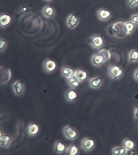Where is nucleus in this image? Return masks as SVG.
<instances>
[{"label": "nucleus", "instance_id": "obj_29", "mask_svg": "<svg viewBox=\"0 0 138 155\" xmlns=\"http://www.w3.org/2000/svg\"><path fill=\"white\" fill-rule=\"evenodd\" d=\"M130 20L138 26V13L132 15L130 16Z\"/></svg>", "mask_w": 138, "mask_h": 155}, {"label": "nucleus", "instance_id": "obj_21", "mask_svg": "<svg viewBox=\"0 0 138 155\" xmlns=\"http://www.w3.org/2000/svg\"><path fill=\"white\" fill-rule=\"evenodd\" d=\"M103 83V80L100 77H94L89 81L90 86L92 88L98 89L100 87Z\"/></svg>", "mask_w": 138, "mask_h": 155}, {"label": "nucleus", "instance_id": "obj_31", "mask_svg": "<svg viewBox=\"0 0 138 155\" xmlns=\"http://www.w3.org/2000/svg\"><path fill=\"white\" fill-rule=\"evenodd\" d=\"M136 154V151L134 148L131 150H127L126 155H133Z\"/></svg>", "mask_w": 138, "mask_h": 155}, {"label": "nucleus", "instance_id": "obj_15", "mask_svg": "<svg viewBox=\"0 0 138 155\" xmlns=\"http://www.w3.org/2000/svg\"><path fill=\"white\" fill-rule=\"evenodd\" d=\"M75 70L69 66H64L61 67V74L64 78L67 79L75 75Z\"/></svg>", "mask_w": 138, "mask_h": 155}, {"label": "nucleus", "instance_id": "obj_16", "mask_svg": "<svg viewBox=\"0 0 138 155\" xmlns=\"http://www.w3.org/2000/svg\"><path fill=\"white\" fill-rule=\"evenodd\" d=\"M12 139L10 135L5 134H1L0 137V144L1 147L7 149L10 147Z\"/></svg>", "mask_w": 138, "mask_h": 155}, {"label": "nucleus", "instance_id": "obj_3", "mask_svg": "<svg viewBox=\"0 0 138 155\" xmlns=\"http://www.w3.org/2000/svg\"><path fill=\"white\" fill-rule=\"evenodd\" d=\"M87 43L92 48L99 50L104 45L105 40L103 36L95 34L92 35L88 38Z\"/></svg>", "mask_w": 138, "mask_h": 155}, {"label": "nucleus", "instance_id": "obj_2", "mask_svg": "<svg viewBox=\"0 0 138 155\" xmlns=\"http://www.w3.org/2000/svg\"><path fill=\"white\" fill-rule=\"evenodd\" d=\"M123 23L124 22L119 21L110 24L107 28L106 31L107 34L111 37H117L122 33L121 31L124 32L123 30Z\"/></svg>", "mask_w": 138, "mask_h": 155}, {"label": "nucleus", "instance_id": "obj_23", "mask_svg": "<svg viewBox=\"0 0 138 155\" xmlns=\"http://www.w3.org/2000/svg\"><path fill=\"white\" fill-rule=\"evenodd\" d=\"M128 61L130 63H135L138 62V50L133 49L128 52Z\"/></svg>", "mask_w": 138, "mask_h": 155}, {"label": "nucleus", "instance_id": "obj_6", "mask_svg": "<svg viewBox=\"0 0 138 155\" xmlns=\"http://www.w3.org/2000/svg\"><path fill=\"white\" fill-rule=\"evenodd\" d=\"M80 19L75 13H71L67 16L66 20L67 27L70 29H74L78 26Z\"/></svg>", "mask_w": 138, "mask_h": 155}, {"label": "nucleus", "instance_id": "obj_22", "mask_svg": "<svg viewBox=\"0 0 138 155\" xmlns=\"http://www.w3.org/2000/svg\"><path fill=\"white\" fill-rule=\"evenodd\" d=\"M68 86L71 88H76L80 86V82L75 75L66 79Z\"/></svg>", "mask_w": 138, "mask_h": 155}, {"label": "nucleus", "instance_id": "obj_18", "mask_svg": "<svg viewBox=\"0 0 138 155\" xmlns=\"http://www.w3.org/2000/svg\"><path fill=\"white\" fill-rule=\"evenodd\" d=\"M12 18L11 16L5 13H2L0 17V25L3 28L9 26L11 22Z\"/></svg>", "mask_w": 138, "mask_h": 155}, {"label": "nucleus", "instance_id": "obj_4", "mask_svg": "<svg viewBox=\"0 0 138 155\" xmlns=\"http://www.w3.org/2000/svg\"><path fill=\"white\" fill-rule=\"evenodd\" d=\"M123 70L121 67L116 65L110 66L108 69V74L112 80H119L123 75Z\"/></svg>", "mask_w": 138, "mask_h": 155}, {"label": "nucleus", "instance_id": "obj_13", "mask_svg": "<svg viewBox=\"0 0 138 155\" xmlns=\"http://www.w3.org/2000/svg\"><path fill=\"white\" fill-rule=\"evenodd\" d=\"M137 26L130 20L124 22L123 26V32L126 35L131 34L135 31Z\"/></svg>", "mask_w": 138, "mask_h": 155}, {"label": "nucleus", "instance_id": "obj_25", "mask_svg": "<svg viewBox=\"0 0 138 155\" xmlns=\"http://www.w3.org/2000/svg\"><path fill=\"white\" fill-rule=\"evenodd\" d=\"M127 150L123 147H117L113 149L112 153L114 155H126Z\"/></svg>", "mask_w": 138, "mask_h": 155}, {"label": "nucleus", "instance_id": "obj_24", "mask_svg": "<svg viewBox=\"0 0 138 155\" xmlns=\"http://www.w3.org/2000/svg\"><path fill=\"white\" fill-rule=\"evenodd\" d=\"M66 152L68 155H77L80 153V150L76 145L71 144L67 147Z\"/></svg>", "mask_w": 138, "mask_h": 155}, {"label": "nucleus", "instance_id": "obj_32", "mask_svg": "<svg viewBox=\"0 0 138 155\" xmlns=\"http://www.w3.org/2000/svg\"><path fill=\"white\" fill-rule=\"evenodd\" d=\"M134 79L136 81H138V68L136 69L134 71V74H133Z\"/></svg>", "mask_w": 138, "mask_h": 155}, {"label": "nucleus", "instance_id": "obj_12", "mask_svg": "<svg viewBox=\"0 0 138 155\" xmlns=\"http://www.w3.org/2000/svg\"><path fill=\"white\" fill-rule=\"evenodd\" d=\"M64 97L68 103H73L77 99L78 93L75 89L71 88L66 91Z\"/></svg>", "mask_w": 138, "mask_h": 155}, {"label": "nucleus", "instance_id": "obj_19", "mask_svg": "<svg viewBox=\"0 0 138 155\" xmlns=\"http://www.w3.org/2000/svg\"><path fill=\"white\" fill-rule=\"evenodd\" d=\"M67 146L65 144L59 140L55 142L54 145V151L57 154H62L66 152Z\"/></svg>", "mask_w": 138, "mask_h": 155}, {"label": "nucleus", "instance_id": "obj_7", "mask_svg": "<svg viewBox=\"0 0 138 155\" xmlns=\"http://www.w3.org/2000/svg\"><path fill=\"white\" fill-rule=\"evenodd\" d=\"M43 68L46 73H52L57 69V64L54 61L51 59H47L43 63Z\"/></svg>", "mask_w": 138, "mask_h": 155}, {"label": "nucleus", "instance_id": "obj_14", "mask_svg": "<svg viewBox=\"0 0 138 155\" xmlns=\"http://www.w3.org/2000/svg\"><path fill=\"white\" fill-rule=\"evenodd\" d=\"M1 85H5L9 82L11 78V71L8 68L7 69L3 68V71L1 69Z\"/></svg>", "mask_w": 138, "mask_h": 155}, {"label": "nucleus", "instance_id": "obj_33", "mask_svg": "<svg viewBox=\"0 0 138 155\" xmlns=\"http://www.w3.org/2000/svg\"><path fill=\"white\" fill-rule=\"evenodd\" d=\"M44 1H45V2H52L53 0H44Z\"/></svg>", "mask_w": 138, "mask_h": 155}, {"label": "nucleus", "instance_id": "obj_5", "mask_svg": "<svg viewBox=\"0 0 138 155\" xmlns=\"http://www.w3.org/2000/svg\"><path fill=\"white\" fill-rule=\"evenodd\" d=\"M62 132L65 138L69 140H75L78 137L79 134L77 131L72 126H65L62 129Z\"/></svg>", "mask_w": 138, "mask_h": 155}, {"label": "nucleus", "instance_id": "obj_8", "mask_svg": "<svg viewBox=\"0 0 138 155\" xmlns=\"http://www.w3.org/2000/svg\"><path fill=\"white\" fill-rule=\"evenodd\" d=\"M12 89L15 95L20 97L24 94L25 91V85L23 81L17 80L13 83Z\"/></svg>", "mask_w": 138, "mask_h": 155}, {"label": "nucleus", "instance_id": "obj_9", "mask_svg": "<svg viewBox=\"0 0 138 155\" xmlns=\"http://www.w3.org/2000/svg\"><path fill=\"white\" fill-rule=\"evenodd\" d=\"M81 148L86 152H89L93 150L95 146L94 140L90 138H85L83 139L81 142Z\"/></svg>", "mask_w": 138, "mask_h": 155}, {"label": "nucleus", "instance_id": "obj_11", "mask_svg": "<svg viewBox=\"0 0 138 155\" xmlns=\"http://www.w3.org/2000/svg\"><path fill=\"white\" fill-rule=\"evenodd\" d=\"M41 14L46 18L52 19L56 16V10L53 7L50 5H46L43 7Z\"/></svg>", "mask_w": 138, "mask_h": 155}, {"label": "nucleus", "instance_id": "obj_1", "mask_svg": "<svg viewBox=\"0 0 138 155\" xmlns=\"http://www.w3.org/2000/svg\"><path fill=\"white\" fill-rule=\"evenodd\" d=\"M111 57V54L110 51L106 49H102L92 55L91 62L94 67H99L110 60Z\"/></svg>", "mask_w": 138, "mask_h": 155}, {"label": "nucleus", "instance_id": "obj_30", "mask_svg": "<svg viewBox=\"0 0 138 155\" xmlns=\"http://www.w3.org/2000/svg\"><path fill=\"white\" fill-rule=\"evenodd\" d=\"M134 116L135 121L138 123V105L134 107Z\"/></svg>", "mask_w": 138, "mask_h": 155}, {"label": "nucleus", "instance_id": "obj_10", "mask_svg": "<svg viewBox=\"0 0 138 155\" xmlns=\"http://www.w3.org/2000/svg\"><path fill=\"white\" fill-rule=\"evenodd\" d=\"M97 17L101 21H107L110 20L112 16V13L108 9L101 8L97 11Z\"/></svg>", "mask_w": 138, "mask_h": 155}, {"label": "nucleus", "instance_id": "obj_26", "mask_svg": "<svg viewBox=\"0 0 138 155\" xmlns=\"http://www.w3.org/2000/svg\"><path fill=\"white\" fill-rule=\"evenodd\" d=\"M123 147L127 150L134 149L135 146L134 142L128 139H125L123 140Z\"/></svg>", "mask_w": 138, "mask_h": 155}, {"label": "nucleus", "instance_id": "obj_20", "mask_svg": "<svg viewBox=\"0 0 138 155\" xmlns=\"http://www.w3.org/2000/svg\"><path fill=\"white\" fill-rule=\"evenodd\" d=\"M75 75L80 82L86 81L88 77L87 72L81 68H78L75 70Z\"/></svg>", "mask_w": 138, "mask_h": 155}, {"label": "nucleus", "instance_id": "obj_28", "mask_svg": "<svg viewBox=\"0 0 138 155\" xmlns=\"http://www.w3.org/2000/svg\"><path fill=\"white\" fill-rule=\"evenodd\" d=\"M128 5L131 8H135L138 6V0H128Z\"/></svg>", "mask_w": 138, "mask_h": 155}, {"label": "nucleus", "instance_id": "obj_17", "mask_svg": "<svg viewBox=\"0 0 138 155\" xmlns=\"http://www.w3.org/2000/svg\"><path fill=\"white\" fill-rule=\"evenodd\" d=\"M28 134L31 137H34L39 133V126L35 123H31L28 125L26 129Z\"/></svg>", "mask_w": 138, "mask_h": 155}, {"label": "nucleus", "instance_id": "obj_27", "mask_svg": "<svg viewBox=\"0 0 138 155\" xmlns=\"http://www.w3.org/2000/svg\"><path fill=\"white\" fill-rule=\"evenodd\" d=\"M0 44H1V47H0V51L1 53L3 52L6 49L8 45V41L6 39L2 38H1L0 39Z\"/></svg>", "mask_w": 138, "mask_h": 155}]
</instances>
